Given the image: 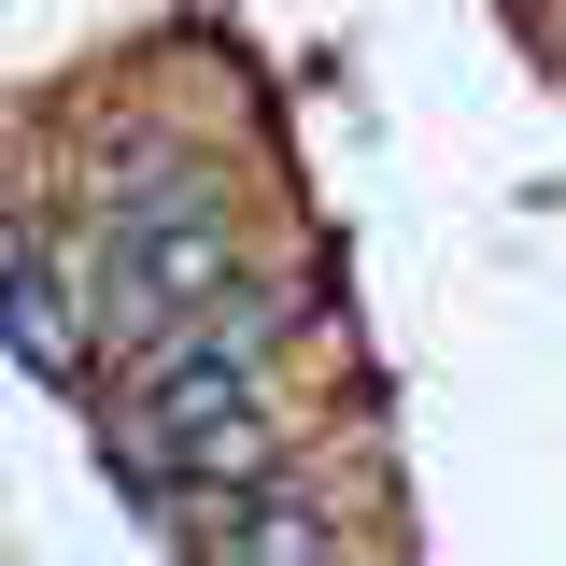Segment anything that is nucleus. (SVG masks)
<instances>
[{
    "mask_svg": "<svg viewBox=\"0 0 566 566\" xmlns=\"http://www.w3.org/2000/svg\"><path fill=\"white\" fill-rule=\"evenodd\" d=\"M170 553L185 566H368V482L312 424L270 482H241V495H212L199 524H170Z\"/></svg>",
    "mask_w": 566,
    "mask_h": 566,
    "instance_id": "1",
    "label": "nucleus"
}]
</instances>
